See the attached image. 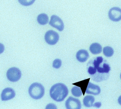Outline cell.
Listing matches in <instances>:
<instances>
[{"label": "cell", "mask_w": 121, "mask_h": 109, "mask_svg": "<svg viewBox=\"0 0 121 109\" xmlns=\"http://www.w3.org/2000/svg\"><path fill=\"white\" fill-rule=\"evenodd\" d=\"M68 93V90L66 86L61 83L53 85L50 90L51 97L56 102L63 101Z\"/></svg>", "instance_id": "1"}, {"label": "cell", "mask_w": 121, "mask_h": 109, "mask_svg": "<svg viewBox=\"0 0 121 109\" xmlns=\"http://www.w3.org/2000/svg\"><path fill=\"white\" fill-rule=\"evenodd\" d=\"M45 90L43 86L37 83H34L30 86L29 93L31 97L35 100L41 99L43 96Z\"/></svg>", "instance_id": "2"}, {"label": "cell", "mask_w": 121, "mask_h": 109, "mask_svg": "<svg viewBox=\"0 0 121 109\" xmlns=\"http://www.w3.org/2000/svg\"><path fill=\"white\" fill-rule=\"evenodd\" d=\"M22 76L20 70L16 67H13L8 69L7 73V77L11 82H15L20 80Z\"/></svg>", "instance_id": "3"}, {"label": "cell", "mask_w": 121, "mask_h": 109, "mask_svg": "<svg viewBox=\"0 0 121 109\" xmlns=\"http://www.w3.org/2000/svg\"><path fill=\"white\" fill-rule=\"evenodd\" d=\"M58 34L53 31L49 30L45 34L44 39L46 42L49 45H54L56 44L59 40Z\"/></svg>", "instance_id": "4"}, {"label": "cell", "mask_w": 121, "mask_h": 109, "mask_svg": "<svg viewBox=\"0 0 121 109\" xmlns=\"http://www.w3.org/2000/svg\"><path fill=\"white\" fill-rule=\"evenodd\" d=\"M108 17L110 20L118 22L121 20V9L117 7L111 8L108 12Z\"/></svg>", "instance_id": "5"}, {"label": "cell", "mask_w": 121, "mask_h": 109, "mask_svg": "<svg viewBox=\"0 0 121 109\" xmlns=\"http://www.w3.org/2000/svg\"><path fill=\"white\" fill-rule=\"evenodd\" d=\"M49 24L52 26L61 31L64 29V24L62 20L56 15H53L51 17Z\"/></svg>", "instance_id": "6"}, {"label": "cell", "mask_w": 121, "mask_h": 109, "mask_svg": "<svg viewBox=\"0 0 121 109\" xmlns=\"http://www.w3.org/2000/svg\"><path fill=\"white\" fill-rule=\"evenodd\" d=\"M66 107L67 109H80L81 108L80 101L78 99L70 97L65 102Z\"/></svg>", "instance_id": "7"}, {"label": "cell", "mask_w": 121, "mask_h": 109, "mask_svg": "<svg viewBox=\"0 0 121 109\" xmlns=\"http://www.w3.org/2000/svg\"><path fill=\"white\" fill-rule=\"evenodd\" d=\"M15 96L14 90L10 88H7L3 91L1 94V99L3 101L9 100L14 98Z\"/></svg>", "instance_id": "8"}, {"label": "cell", "mask_w": 121, "mask_h": 109, "mask_svg": "<svg viewBox=\"0 0 121 109\" xmlns=\"http://www.w3.org/2000/svg\"><path fill=\"white\" fill-rule=\"evenodd\" d=\"M100 91L101 90L99 86L89 82L86 92L87 94L97 95L100 93Z\"/></svg>", "instance_id": "9"}, {"label": "cell", "mask_w": 121, "mask_h": 109, "mask_svg": "<svg viewBox=\"0 0 121 109\" xmlns=\"http://www.w3.org/2000/svg\"><path fill=\"white\" fill-rule=\"evenodd\" d=\"M89 57V54L85 50H79L76 53V57L77 60L81 63L85 62Z\"/></svg>", "instance_id": "10"}, {"label": "cell", "mask_w": 121, "mask_h": 109, "mask_svg": "<svg viewBox=\"0 0 121 109\" xmlns=\"http://www.w3.org/2000/svg\"><path fill=\"white\" fill-rule=\"evenodd\" d=\"M90 79V78H88V79L81 81L78 82V83H73V84L76 86L80 87L81 88V90H82V92L83 95H84L86 91L87 87L88 85V83H89Z\"/></svg>", "instance_id": "11"}, {"label": "cell", "mask_w": 121, "mask_h": 109, "mask_svg": "<svg viewBox=\"0 0 121 109\" xmlns=\"http://www.w3.org/2000/svg\"><path fill=\"white\" fill-rule=\"evenodd\" d=\"M90 50L93 54H99L102 52V47L98 43H93L91 45Z\"/></svg>", "instance_id": "12"}, {"label": "cell", "mask_w": 121, "mask_h": 109, "mask_svg": "<svg viewBox=\"0 0 121 109\" xmlns=\"http://www.w3.org/2000/svg\"><path fill=\"white\" fill-rule=\"evenodd\" d=\"M95 100V98L93 96H87L83 99V105L85 107H90L93 106Z\"/></svg>", "instance_id": "13"}, {"label": "cell", "mask_w": 121, "mask_h": 109, "mask_svg": "<svg viewBox=\"0 0 121 109\" xmlns=\"http://www.w3.org/2000/svg\"><path fill=\"white\" fill-rule=\"evenodd\" d=\"M101 64L97 68V71L100 73H109L110 70V68L109 64L105 63H104L102 65Z\"/></svg>", "instance_id": "14"}, {"label": "cell", "mask_w": 121, "mask_h": 109, "mask_svg": "<svg viewBox=\"0 0 121 109\" xmlns=\"http://www.w3.org/2000/svg\"><path fill=\"white\" fill-rule=\"evenodd\" d=\"M37 20L39 24L41 25H44L48 23V17L46 14H41L38 16Z\"/></svg>", "instance_id": "15"}, {"label": "cell", "mask_w": 121, "mask_h": 109, "mask_svg": "<svg viewBox=\"0 0 121 109\" xmlns=\"http://www.w3.org/2000/svg\"><path fill=\"white\" fill-rule=\"evenodd\" d=\"M71 91L72 95L76 97H80L82 93L81 88L78 86L73 87L71 89Z\"/></svg>", "instance_id": "16"}, {"label": "cell", "mask_w": 121, "mask_h": 109, "mask_svg": "<svg viewBox=\"0 0 121 109\" xmlns=\"http://www.w3.org/2000/svg\"><path fill=\"white\" fill-rule=\"evenodd\" d=\"M103 52L105 56L107 57H110L113 55L114 51L112 47L107 46L103 48Z\"/></svg>", "instance_id": "17"}, {"label": "cell", "mask_w": 121, "mask_h": 109, "mask_svg": "<svg viewBox=\"0 0 121 109\" xmlns=\"http://www.w3.org/2000/svg\"><path fill=\"white\" fill-rule=\"evenodd\" d=\"M103 61V59L102 57H98L95 59L93 62V66L97 69V68L100 65Z\"/></svg>", "instance_id": "18"}, {"label": "cell", "mask_w": 121, "mask_h": 109, "mask_svg": "<svg viewBox=\"0 0 121 109\" xmlns=\"http://www.w3.org/2000/svg\"><path fill=\"white\" fill-rule=\"evenodd\" d=\"M19 2L24 6H28L32 4L35 0H18Z\"/></svg>", "instance_id": "19"}, {"label": "cell", "mask_w": 121, "mask_h": 109, "mask_svg": "<svg viewBox=\"0 0 121 109\" xmlns=\"http://www.w3.org/2000/svg\"><path fill=\"white\" fill-rule=\"evenodd\" d=\"M62 62L60 59H56L54 61L53 63V67L54 68L59 69L61 66Z\"/></svg>", "instance_id": "20"}, {"label": "cell", "mask_w": 121, "mask_h": 109, "mask_svg": "<svg viewBox=\"0 0 121 109\" xmlns=\"http://www.w3.org/2000/svg\"><path fill=\"white\" fill-rule=\"evenodd\" d=\"M97 69L95 68L94 66H89L88 70V73L90 75H93L95 74L97 72Z\"/></svg>", "instance_id": "21"}, {"label": "cell", "mask_w": 121, "mask_h": 109, "mask_svg": "<svg viewBox=\"0 0 121 109\" xmlns=\"http://www.w3.org/2000/svg\"><path fill=\"white\" fill-rule=\"evenodd\" d=\"M46 108V109H57V107L54 104H49L47 105Z\"/></svg>", "instance_id": "22"}, {"label": "cell", "mask_w": 121, "mask_h": 109, "mask_svg": "<svg viewBox=\"0 0 121 109\" xmlns=\"http://www.w3.org/2000/svg\"><path fill=\"white\" fill-rule=\"evenodd\" d=\"M118 102L119 104L120 105H121V96H120L119 97V98H118Z\"/></svg>", "instance_id": "23"}, {"label": "cell", "mask_w": 121, "mask_h": 109, "mask_svg": "<svg viewBox=\"0 0 121 109\" xmlns=\"http://www.w3.org/2000/svg\"><path fill=\"white\" fill-rule=\"evenodd\" d=\"M120 78H121V74H120Z\"/></svg>", "instance_id": "24"}]
</instances>
